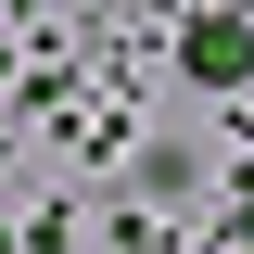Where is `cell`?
<instances>
[{"instance_id":"obj_1","label":"cell","mask_w":254,"mask_h":254,"mask_svg":"<svg viewBox=\"0 0 254 254\" xmlns=\"http://www.w3.org/2000/svg\"><path fill=\"white\" fill-rule=\"evenodd\" d=\"M178 64H190V76H254V26H242V13H190V26H178Z\"/></svg>"}]
</instances>
